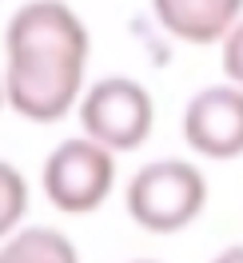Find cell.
<instances>
[{"mask_svg":"<svg viewBox=\"0 0 243 263\" xmlns=\"http://www.w3.org/2000/svg\"><path fill=\"white\" fill-rule=\"evenodd\" d=\"M24 215H28V183L20 176V167L0 160V239L16 231Z\"/></svg>","mask_w":243,"mask_h":263,"instance_id":"8","label":"cell"},{"mask_svg":"<svg viewBox=\"0 0 243 263\" xmlns=\"http://www.w3.org/2000/svg\"><path fill=\"white\" fill-rule=\"evenodd\" d=\"M92 36L64 0H28L4 28V104L32 124L64 120L84 92Z\"/></svg>","mask_w":243,"mask_h":263,"instance_id":"1","label":"cell"},{"mask_svg":"<svg viewBox=\"0 0 243 263\" xmlns=\"http://www.w3.org/2000/svg\"><path fill=\"white\" fill-rule=\"evenodd\" d=\"M124 203L136 228L152 235H176L208 208V180L188 160H152L128 180Z\"/></svg>","mask_w":243,"mask_h":263,"instance_id":"2","label":"cell"},{"mask_svg":"<svg viewBox=\"0 0 243 263\" xmlns=\"http://www.w3.org/2000/svg\"><path fill=\"white\" fill-rule=\"evenodd\" d=\"M223 72L231 84L243 88V20H235L223 32Z\"/></svg>","mask_w":243,"mask_h":263,"instance_id":"9","label":"cell"},{"mask_svg":"<svg viewBox=\"0 0 243 263\" xmlns=\"http://www.w3.org/2000/svg\"><path fill=\"white\" fill-rule=\"evenodd\" d=\"M76 116L88 140L104 144L108 152H136L144 148L156 124V104L140 80L104 76L76 100Z\"/></svg>","mask_w":243,"mask_h":263,"instance_id":"3","label":"cell"},{"mask_svg":"<svg viewBox=\"0 0 243 263\" xmlns=\"http://www.w3.org/2000/svg\"><path fill=\"white\" fill-rule=\"evenodd\" d=\"M0 263H80V251L56 228H16L0 243Z\"/></svg>","mask_w":243,"mask_h":263,"instance_id":"7","label":"cell"},{"mask_svg":"<svg viewBox=\"0 0 243 263\" xmlns=\"http://www.w3.org/2000/svg\"><path fill=\"white\" fill-rule=\"evenodd\" d=\"M211 263H243V243H235V247H223V251H219V255H215Z\"/></svg>","mask_w":243,"mask_h":263,"instance_id":"10","label":"cell"},{"mask_svg":"<svg viewBox=\"0 0 243 263\" xmlns=\"http://www.w3.org/2000/svg\"><path fill=\"white\" fill-rule=\"evenodd\" d=\"M0 108H4V84H0Z\"/></svg>","mask_w":243,"mask_h":263,"instance_id":"11","label":"cell"},{"mask_svg":"<svg viewBox=\"0 0 243 263\" xmlns=\"http://www.w3.org/2000/svg\"><path fill=\"white\" fill-rule=\"evenodd\" d=\"M40 187L48 203L64 215L96 212L116 187V152L88 136H72L48 152L40 167Z\"/></svg>","mask_w":243,"mask_h":263,"instance_id":"4","label":"cell"},{"mask_svg":"<svg viewBox=\"0 0 243 263\" xmlns=\"http://www.w3.org/2000/svg\"><path fill=\"white\" fill-rule=\"evenodd\" d=\"M183 144L208 160L243 156V88L239 84H211L199 88L183 104Z\"/></svg>","mask_w":243,"mask_h":263,"instance_id":"5","label":"cell"},{"mask_svg":"<svg viewBox=\"0 0 243 263\" xmlns=\"http://www.w3.org/2000/svg\"><path fill=\"white\" fill-rule=\"evenodd\" d=\"M152 12L183 44H215L243 16V0H152Z\"/></svg>","mask_w":243,"mask_h":263,"instance_id":"6","label":"cell"},{"mask_svg":"<svg viewBox=\"0 0 243 263\" xmlns=\"http://www.w3.org/2000/svg\"><path fill=\"white\" fill-rule=\"evenodd\" d=\"M132 263H156V259H132Z\"/></svg>","mask_w":243,"mask_h":263,"instance_id":"12","label":"cell"}]
</instances>
